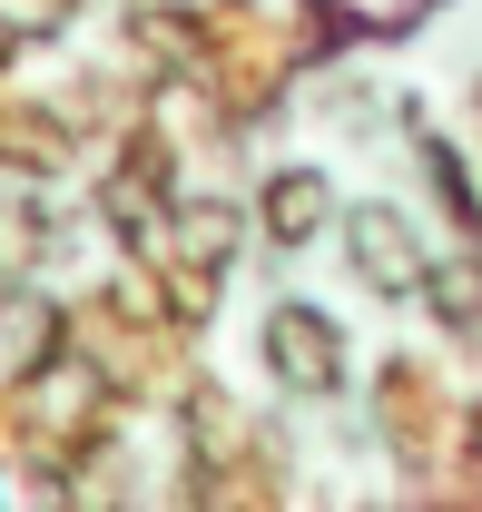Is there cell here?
Wrapping results in <instances>:
<instances>
[{
	"mask_svg": "<svg viewBox=\"0 0 482 512\" xmlns=\"http://www.w3.org/2000/svg\"><path fill=\"white\" fill-rule=\"evenodd\" d=\"M266 355H276V375L305 384V394H325V384L345 375V345H335V325L315 316V306H276V316H266Z\"/></svg>",
	"mask_w": 482,
	"mask_h": 512,
	"instance_id": "6da1fadb",
	"label": "cell"
},
{
	"mask_svg": "<svg viewBox=\"0 0 482 512\" xmlns=\"http://www.w3.org/2000/svg\"><path fill=\"white\" fill-rule=\"evenodd\" d=\"M345 237H355V266L384 286V296H414V286H423V247L404 237V217H394V207H355V217H345Z\"/></svg>",
	"mask_w": 482,
	"mask_h": 512,
	"instance_id": "7a4b0ae2",
	"label": "cell"
},
{
	"mask_svg": "<svg viewBox=\"0 0 482 512\" xmlns=\"http://www.w3.org/2000/svg\"><path fill=\"white\" fill-rule=\"evenodd\" d=\"M315 217H325V188H315V178H276V188H266V227H276V237H305Z\"/></svg>",
	"mask_w": 482,
	"mask_h": 512,
	"instance_id": "3957f363",
	"label": "cell"
}]
</instances>
